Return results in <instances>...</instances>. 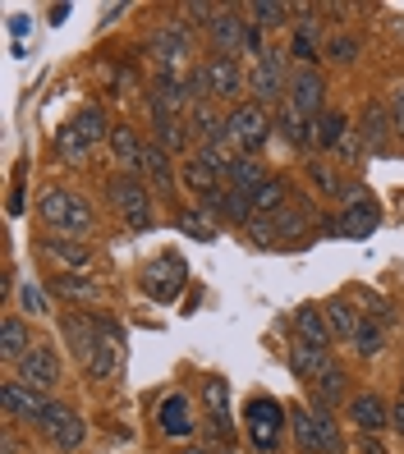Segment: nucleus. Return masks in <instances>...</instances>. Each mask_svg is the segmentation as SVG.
Returning <instances> with one entry per match:
<instances>
[{
  "label": "nucleus",
  "mask_w": 404,
  "mask_h": 454,
  "mask_svg": "<svg viewBox=\"0 0 404 454\" xmlns=\"http://www.w3.org/2000/svg\"><path fill=\"white\" fill-rule=\"evenodd\" d=\"M285 358H289V372H294V377H304L308 386H317V381L336 367L331 349H321V344H308V340H294L289 349H285Z\"/></svg>",
  "instance_id": "19"
},
{
  "label": "nucleus",
  "mask_w": 404,
  "mask_h": 454,
  "mask_svg": "<svg viewBox=\"0 0 404 454\" xmlns=\"http://www.w3.org/2000/svg\"><path fill=\"white\" fill-rule=\"evenodd\" d=\"M244 33H249V19H239V10H221L211 19V42H217V56H239L244 51Z\"/></svg>",
  "instance_id": "23"
},
{
  "label": "nucleus",
  "mask_w": 404,
  "mask_h": 454,
  "mask_svg": "<svg viewBox=\"0 0 404 454\" xmlns=\"http://www.w3.org/2000/svg\"><path fill=\"white\" fill-rule=\"evenodd\" d=\"M179 14H184V23H207V28H211V19H217L221 10L217 5H184Z\"/></svg>",
  "instance_id": "52"
},
{
  "label": "nucleus",
  "mask_w": 404,
  "mask_h": 454,
  "mask_svg": "<svg viewBox=\"0 0 404 454\" xmlns=\"http://www.w3.org/2000/svg\"><path fill=\"white\" fill-rule=\"evenodd\" d=\"M184 280H188V266L179 253H161L143 266V294L152 303H175L184 294Z\"/></svg>",
  "instance_id": "3"
},
{
  "label": "nucleus",
  "mask_w": 404,
  "mask_h": 454,
  "mask_svg": "<svg viewBox=\"0 0 404 454\" xmlns=\"http://www.w3.org/2000/svg\"><path fill=\"white\" fill-rule=\"evenodd\" d=\"M359 138H363V152H368V156H382V152H391V138H395L391 106H382V101H368V106H363Z\"/></svg>",
  "instance_id": "18"
},
{
  "label": "nucleus",
  "mask_w": 404,
  "mask_h": 454,
  "mask_svg": "<svg viewBox=\"0 0 404 454\" xmlns=\"http://www.w3.org/2000/svg\"><path fill=\"white\" fill-rule=\"evenodd\" d=\"M327 322H331V335H349V340H354L363 317L354 312V303H349V299H331L327 303Z\"/></svg>",
  "instance_id": "37"
},
{
  "label": "nucleus",
  "mask_w": 404,
  "mask_h": 454,
  "mask_svg": "<svg viewBox=\"0 0 404 454\" xmlns=\"http://www.w3.org/2000/svg\"><path fill=\"white\" fill-rule=\"evenodd\" d=\"M226 179H230V189H239V193H257L262 189V184L266 179H272V175H266V166L257 161V156H249V152H239V156H230V170H226Z\"/></svg>",
  "instance_id": "27"
},
{
  "label": "nucleus",
  "mask_w": 404,
  "mask_h": 454,
  "mask_svg": "<svg viewBox=\"0 0 404 454\" xmlns=\"http://www.w3.org/2000/svg\"><path fill=\"white\" fill-rule=\"evenodd\" d=\"M19 303H23V312H33V317H46L51 312V303H46V289L42 285H19Z\"/></svg>",
  "instance_id": "47"
},
{
  "label": "nucleus",
  "mask_w": 404,
  "mask_h": 454,
  "mask_svg": "<svg viewBox=\"0 0 404 454\" xmlns=\"http://www.w3.org/2000/svg\"><path fill=\"white\" fill-rule=\"evenodd\" d=\"M285 198H289L285 179H266L262 189L253 193V211H257V216H276V211H285V207H289Z\"/></svg>",
  "instance_id": "34"
},
{
  "label": "nucleus",
  "mask_w": 404,
  "mask_h": 454,
  "mask_svg": "<svg viewBox=\"0 0 404 454\" xmlns=\"http://www.w3.org/2000/svg\"><path fill=\"white\" fill-rule=\"evenodd\" d=\"M230 138L244 147L249 156H257V147L272 138V120H266V106L257 101H239L230 111Z\"/></svg>",
  "instance_id": "8"
},
{
  "label": "nucleus",
  "mask_w": 404,
  "mask_h": 454,
  "mask_svg": "<svg viewBox=\"0 0 404 454\" xmlns=\"http://www.w3.org/2000/svg\"><path fill=\"white\" fill-rule=\"evenodd\" d=\"M60 335H65L69 354H74L78 363H92V349H97V340H101V331H97L92 317H83V312L60 317Z\"/></svg>",
  "instance_id": "22"
},
{
  "label": "nucleus",
  "mask_w": 404,
  "mask_h": 454,
  "mask_svg": "<svg viewBox=\"0 0 404 454\" xmlns=\"http://www.w3.org/2000/svg\"><path fill=\"white\" fill-rule=\"evenodd\" d=\"M88 147H92V143H88L83 133L74 129V120H69V124L56 133V152L65 156V161H83V156H88Z\"/></svg>",
  "instance_id": "43"
},
{
  "label": "nucleus",
  "mask_w": 404,
  "mask_h": 454,
  "mask_svg": "<svg viewBox=\"0 0 404 454\" xmlns=\"http://www.w3.org/2000/svg\"><path fill=\"white\" fill-rule=\"evenodd\" d=\"M289 106L304 120H317L321 111H327V78H321L317 69H294L289 74Z\"/></svg>",
  "instance_id": "15"
},
{
  "label": "nucleus",
  "mask_w": 404,
  "mask_h": 454,
  "mask_svg": "<svg viewBox=\"0 0 404 454\" xmlns=\"http://www.w3.org/2000/svg\"><path fill=\"white\" fill-rule=\"evenodd\" d=\"M111 147H115V156H120V161L133 170V166H139V152H143V143H139V133H133L129 124H115L111 129Z\"/></svg>",
  "instance_id": "39"
},
{
  "label": "nucleus",
  "mask_w": 404,
  "mask_h": 454,
  "mask_svg": "<svg viewBox=\"0 0 404 454\" xmlns=\"http://www.w3.org/2000/svg\"><path fill=\"white\" fill-rule=\"evenodd\" d=\"M327 56H331L336 65H354V60H359V42H354V37H336V42L327 46Z\"/></svg>",
  "instance_id": "50"
},
{
  "label": "nucleus",
  "mask_w": 404,
  "mask_h": 454,
  "mask_svg": "<svg viewBox=\"0 0 404 454\" xmlns=\"http://www.w3.org/2000/svg\"><path fill=\"white\" fill-rule=\"evenodd\" d=\"M133 175H147L156 189H175V175H170V152L166 147H156V143H143L139 152V166H133Z\"/></svg>",
  "instance_id": "28"
},
{
  "label": "nucleus",
  "mask_w": 404,
  "mask_h": 454,
  "mask_svg": "<svg viewBox=\"0 0 404 454\" xmlns=\"http://www.w3.org/2000/svg\"><path fill=\"white\" fill-rule=\"evenodd\" d=\"M42 432L51 436V445L56 450H78L83 445V436H88V427H83V418H78L74 409H65V404H51V413H46V422H42Z\"/></svg>",
  "instance_id": "20"
},
{
  "label": "nucleus",
  "mask_w": 404,
  "mask_h": 454,
  "mask_svg": "<svg viewBox=\"0 0 404 454\" xmlns=\"http://www.w3.org/2000/svg\"><path fill=\"white\" fill-rule=\"evenodd\" d=\"M308 175H313V184H317L321 193H331V198L345 193V184H340V175H336L331 166H308Z\"/></svg>",
  "instance_id": "48"
},
{
  "label": "nucleus",
  "mask_w": 404,
  "mask_h": 454,
  "mask_svg": "<svg viewBox=\"0 0 404 454\" xmlns=\"http://www.w3.org/2000/svg\"><path fill=\"white\" fill-rule=\"evenodd\" d=\"M198 211L202 216H211V221H226V225H253L257 221V211H253V198L249 193H239V189H230V184H221V189H211L202 202H198Z\"/></svg>",
  "instance_id": "7"
},
{
  "label": "nucleus",
  "mask_w": 404,
  "mask_h": 454,
  "mask_svg": "<svg viewBox=\"0 0 404 454\" xmlns=\"http://www.w3.org/2000/svg\"><path fill=\"white\" fill-rule=\"evenodd\" d=\"M111 202L124 211L129 230H152L156 216H152V198L143 189V179H111Z\"/></svg>",
  "instance_id": "13"
},
{
  "label": "nucleus",
  "mask_w": 404,
  "mask_h": 454,
  "mask_svg": "<svg viewBox=\"0 0 404 454\" xmlns=\"http://www.w3.org/2000/svg\"><path fill=\"white\" fill-rule=\"evenodd\" d=\"M345 133H349V124H345V115L340 111H321L317 120H313V138H308V147H340L345 143Z\"/></svg>",
  "instance_id": "30"
},
{
  "label": "nucleus",
  "mask_w": 404,
  "mask_h": 454,
  "mask_svg": "<svg viewBox=\"0 0 404 454\" xmlns=\"http://www.w3.org/2000/svg\"><path fill=\"white\" fill-rule=\"evenodd\" d=\"M42 248L56 257V262H65V266H83V262H88V248H83V244H74V239H65V234H51Z\"/></svg>",
  "instance_id": "40"
},
{
  "label": "nucleus",
  "mask_w": 404,
  "mask_h": 454,
  "mask_svg": "<svg viewBox=\"0 0 404 454\" xmlns=\"http://www.w3.org/2000/svg\"><path fill=\"white\" fill-rule=\"evenodd\" d=\"M74 129L83 133L88 143H97V138H106V111L101 106H83V111L74 115Z\"/></svg>",
  "instance_id": "45"
},
{
  "label": "nucleus",
  "mask_w": 404,
  "mask_h": 454,
  "mask_svg": "<svg viewBox=\"0 0 404 454\" xmlns=\"http://www.w3.org/2000/svg\"><path fill=\"white\" fill-rule=\"evenodd\" d=\"M276 133L289 143V147H308V138H313V120H304L294 106H285L281 111V120H276Z\"/></svg>",
  "instance_id": "33"
},
{
  "label": "nucleus",
  "mask_w": 404,
  "mask_h": 454,
  "mask_svg": "<svg viewBox=\"0 0 404 454\" xmlns=\"http://www.w3.org/2000/svg\"><path fill=\"white\" fill-rule=\"evenodd\" d=\"M249 88H253L257 106L281 101L289 92V83H285V51H266V56L253 65V74H249Z\"/></svg>",
  "instance_id": "14"
},
{
  "label": "nucleus",
  "mask_w": 404,
  "mask_h": 454,
  "mask_svg": "<svg viewBox=\"0 0 404 454\" xmlns=\"http://www.w3.org/2000/svg\"><path fill=\"white\" fill-rule=\"evenodd\" d=\"M345 386H349V377H345L340 367H331L327 377H321V381L313 386V390H317V404H327V409H331L336 399H345Z\"/></svg>",
  "instance_id": "46"
},
{
  "label": "nucleus",
  "mask_w": 404,
  "mask_h": 454,
  "mask_svg": "<svg viewBox=\"0 0 404 454\" xmlns=\"http://www.w3.org/2000/svg\"><path fill=\"white\" fill-rule=\"evenodd\" d=\"M56 289L65 294V299H83V303H97L101 299V285L97 280H83V276H56Z\"/></svg>",
  "instance_id": "42"
},
{
  "label": "nucleus",
  "mask_w": 404,
  "mask_h": 454,
  "mask_svg": "<svg viewBox=\"0 0 404 454\" xmlns=\"http://www.w3.org/2000/svg\"><path fill=\"white\" fill-rule=\"evenodd\" d=\"M147 51H152V60L166 69V74H175V65L194 51V37H188V23H166V28H156L152 37H147Z\"/></svg>",
  "instance_id": "16"
},
{
  "label": "nucleus",
  "mask_w": 404,
  "mask_h": 454,
  "mask_svg": "<svg viewBox=\"0 0 404 454\" xmlns=\"http://www.w3.org/2000/svg\"><path fill=\"white\" fill-rule=\"evenodd\" d=\"M391 124H395V138L404 143V83L391 92Z\"/></svg>",
  "instance_id": "51"
},
{
  "label": "nucleus",
  "mask_w": 404,
  "mask_h": 454,
  "mask_svg": "<svg viewBox=\"0 0 404 454\" xmlns=\"http://www.w3.org/2000/svg\"><path fill=\"white\" fill-rule=\"evenodd\" d=\"M226 170H230L226 156H221V152H211V147H202L198 156H188V166H184V184H188V189H194L198 198H207L211 189H221Z\"/></svg>",
  "instance_id": "17"
},
{
  "label": "nucleus",
  "mask_w": 404,
  "mask_h": 454,
  "mask_svg": "<svg viewBox=\"0 0 404 454\" xmlns=\"http://www.w3.org/2000/svg\"><path fill=\"white\" fill-rule=\"evenodd\" d=\"M272 239H281L272 216H257V221L249 225V244H257V248H272Z\"/></svg>",
  "instance_id": "49"
},
{
  "label": "nucleus",
  "mask_w": 404,
  "mask_h": 454,
  "mask_svg": "<svg viewBox=\"0 0 404 454\" xmlns=\"http://www.w3.org/2000/svg\"><path fill=\"white\" fill-rule=\"evenodd\" d=\"M376 225H382V207L372 202V193H349V207L321 230H327L331 239H368Z\"/></svg>",
  "instance_id": "5"
},
{
  "label": "nucleus",
  "mask_w": 404,
  "mask_h": 454,
  "mask_svg": "<svg viewBox=\"0 0 404 454\" xmlns=\"http://www.w3.org/2000/svg\"><path fill=\"white\" fill-rule=\"evenodd\" d=\"M276 234L281 239H304L308 234V211L304 207H285V211H276Z\"/></svg>",
  "instance_id": "44"
},
{
  "label": "nucleus",
  "mask_w": 404,
  "mask_h": 454,
  "mask_svg": "<svg viewBox=\"0 0 404 454\" xmlns=\"http://www.w3.org/2000/svg\"><path fill=\"white\" fill-rule=\"evenodd\" d=\"M391 427H395V432H400V436H404V399H400V404H395V409H391Z\"/></svg>",
  "instance_id": "54"
},
{
  "label": "nucleus",
  "mask_w": 404,
  "mask_h": 454,
  "mask_svg": "<svg viewBox=\"0 0 404 454\" xmlns=\"http://www.w3.org/2000/svg\"><path fill=\"white\" fill-rule=\"evenodd\" d=\"M188 92H194V101H217V97L234 101L244 92V74H239V65L230 56H211L207 65L188 74Z\"/></svg>",
  "instance_id": "1"
},
{
  "label": "nucleus",
  "mask_w": 404,
  "mask_h": 454,
  "mask_svg": "<svg viewBox=\"0 0 404 454\" xmlns=\"http://www.w3.org/2000/svg\"><path fill=\"white\" fill-rule=\"evenodd\" d=\"M244 422H249V441H253V450H262V454H272V450L281 445V427H285V409L276 404V399H266V395L249 399V409H244Z\"/></svg>",
  "instance_id": "6"
},
{
  "label": "nucleus",
  "mask_w": 404,
  "mask_h": 454,
  "mask_svg": "<svg viewBox=\"0 0 404 454\" xmlns=\"http://www.w3.org/2000/svg\"><path fill=\"white\" fill-rule=\"evenodd\" d=\"M363 454H386V450H382V445H376L372 436H363Z\"/></svg>",
  "instance_id": "55"
},
{
  "label": "nucleus",
  "mask_w": 404,
  "mask_h": 454,
  "mask_svg": "<svg viewBox=\"0 0 404 454\" xmlns=\"http://www.w3.org/2000/svg\"><path fill=\"white\" fill-rule=\"evenodd\" d=\"M97 349H92V363H88V377L92 381H111L120 372V358H124V335H120V322H111V317H97Z\"/></svg>",
  "instance_id": "10"
},
{
  "label": "nucleus",
  "mask_w": 404,
  "mask_h": 454,
  "mask_svg": "<svg viewBox=\"0 0 404 454\" xmlns=\"http://www.w3.org/2000/svg\"><path fill=\"white\" fill-rule=\"evenodd\" d=\"M249 23H257V28H281V23H289V5H281V0H253Z\"/></svg>",
  "instance_id": "38"
},
{
  "label": "nucleus",
  "mask_w": 404,
  "mask_h": 454,
  "mask_svg": "<svg viewBox=\"0 0 404 454\" xmlns=\"http://www.w3.org/2000/svg\"><path fill=\"white\" fill-rule=\"evenodd\" d=\"M156 422H161V432H166L170 441H188V436H194V409H188L184 395H166V399H161Z\"/></svg>",
  "instance_id": "24"
},
{
  "label": "nucleus",
  "mask_w": 404,
  "mask_h": 454,
  "mask_svg": "<svg viewBox=\"0 0 404 454\" xmlns=\"http://www.w3.org/2000/svg\"><path fill=\"white\" fill-rule=\"evenodd\" d=\"M0 404H5V418L10 422H46V413H51V399L42 395V390H33V386H23V381H5L0 386Z\"/></svg>",
  "instance_id": "12"
},
{
  "label": "nucleus",
  "mask_w": 404,
  "mask_h": 454,
  "mask_svg": "<svg viewBox=\"0 0 404 454\" xmlns=\"http://www.w3.org/2000/svg\"><path fill=\"white\" fill-rule=\"evenodd\" d=\"M202 399H207V432H211V445H230L234 441V427H230V413H226V404H230V386L221 381V377H211L207 386H202Z\"/></svg>",
  "instance_id": "21"
},
{
  "label": "nucleus",
  "mask_w": 404,
  "mask_h": 454,
  "mask_svg": "<svg viewBox=\"0 0 404 454\" xmlns=\"http://www.w3.org/2000/svg\"><path fill=\"white\" fill-rule=\"evenodd\" d=\"M349 422H354L363 436H372V432H382V427H391V409L376 395H354L349 399Z\"/></svg>",
  "instance_id": "26"
},
{
  "label": "nucleus",
  "mask_w": 404,
  "mask_h": 454,
  "mask_svg": "<svg viewBox=\"0 0 404 454\" xmlns=\"http://www.w3.org/2000/svg\"><path fill=\"white\" fill-rule=\"evenodd\" d=\"M28 349H33V344H28V326H23L19 317H5V326H0V358L19 363Z\"/></svg>",
  "instance_id": "31"
},
{
  "label": "nucleus",
  "mask_w": 404,
  "mask_h": 454,
  "mask_svg": "<svg viewBox=\"0 0 404 454\" xmlns=\"http://www.w3.org/2000/svg\"><path fill=\"white\" fill-rule=\"evenodd\" d=\"M152 106V120H188L194 111V92H188V78H175V74H161L156 88L147 97Z\"/></svg>",
  "instance_id": "9"
},
{
  "label": "nucleus",
  "mask_w": 404,
  "mask_h": 454,
  "mask_svg": "<svg viewBox=\"0 0 404 454\" xmlns=\"http://www.w3.org/2000/svg\"><path fill=\"white\" fill-rule=\"evenodd\" d=\"M5 454H19V441H14V432H5Z\"/></svg>",
  "instance_id": "56"
},
{
  "label": "nucleus",
  "mask_w": 404,
  "mask_h": 454,
  "mask_svg": "<svg viewBox=\"0 0 404 454\" xmlns=\"http://www.w3.org/2000/svg\"><path fill=\"white\" fill-rule=\"evenodd\" d=\"M188 143H194V129H188V120H156V147L184 152Z\"/></svg>",
  "instance_id": "36"
},
{
  "label": "nucleus",
  "mask_w": 404,
  "mask_h": 454,
  "mask_svg": "<svg viewBox=\"0 0 404 454\" xmlns=\"http://www.w3.org/2000/svg\"><path fill=\"white\" fill-rule=\"evenodd\" d=\"M289 422H294V436H299V445H304L308 454H340V432H336L327 404L289 409Z\"/></svg>",
  "instance_id": "2"
},
{
  "label": "nucleus",
  "mask_w": 404,
  "mask_h": 454,
  "mask_svg": "<svg viewBox=\"0 0 404 454\" xmlns=\"http://www.w3.org/2000/svg\"><path fill=\"white\" fill-rule=\"evenodd\" d=\"M354 354H359V358H376V354H382V322L363 317L359 331H354Z\"/></svg>",
  "instance_id": "41"
},
{
  "label": "nucleus",
  "mask_w": 404,
  "mask_h": 454,
  "mask_svg": "<svg viewBox=\"0 0 404 454\" xmlns=\"http://www.w3.org/2000/svg\"><path fill=\"white\" fill-rule=\"evenodd\" d=\"M184 454H217V450H202V445H188Z\"/></svg>",
  "instance_id": "57"
},
{
  "label": "nucleus",
  "mask_w": 404,
  "mask_h": 454,
  "mask_svg": "<svg viewBox=\"0 0 404 454\" xmlns=\"http://www.w3.org/2000/svg\"><path fill=\"white\" fill-rule=\"evenodd\" d=\"M340 156H349V161H359V156H368V152H363V138H359V129H349V133H345Z\"/></svg>",
  "instance_id": "53"
},
{
  "label": "nucleus",
  "mask_w": 404,
  "mask_h": 454,
  "mask_svg": "<svg viewBox=\"0 0 404 454\" xmlns=\"http://www.w3.org/2000/svg\"><path fill=\"white\" fill-rule=\"evenodd\" d=\"M42 221L46 225H56V230H69V234H88L92 230V207L78 198V193H65V189H46L42 202Z\"/></svg>",
  "instance_id": "4"
},
{
  "label": "nucleus",
  "mask_w": 404,
  "mask_h": 454,
  "mask_svg": "<svg viewBox=\"0 0 404 454\" xmlns=\"http://www.w3.org/2000/svg\"><path fill=\"white\" fill-rule=\"evenodd\" d=\"M14 367H19V381L33 386V390H42V395H51V390L60 386V358H56V349H51V344H33V349L23 354Z\"/></svg>",
  "instance_id": "11"
},
{
  "label": "nucleus",
  "mask_w": 404,
  "mask_h": 454,
  "mask_svg": "<svg viewBox=\"0 0 404 454\" xmlns=\"http://www.w3.org/2000/svg\"><path fill=\"white\" fill-rule=\"evenodd\" d=\"M294 56L304 60V69H313L321 56H327V51L317 46V19H304L299 23V33H294Z\"/></svg>",
  "instance_id": "35"
},
{
  "label": "nucleus",
  "mask_w": 404,
  "mask_h": 454,
  "mask_svg": "<svg viewBox=\"0 0 404 454\" xmlns=\"http://www.w3.org/2000/svg\"><path fill=\"white\" fill-rule=\"evenodd\" d=\"M175 230H179V234H188V239H198V244H211V239H217V221L202 216L198 207L175 211Z\"/></svg>",
  "instance_id": "32"
},
{
  "label": "nucleus",
  "mask_w": 404,
  "mask_h": 454,
  "mask_svg": "<svg viewBox=\"0 0 404 454\" xmlns=\"http://www.w3.org/2000/svg\"><path fill=\"white\" fill-rule=\"evenodd\" d=\"M188 129H194V138H202L211 152L230 138V120H221L217 111H211V101H194V111H188Z\"/></svg>",
  "instance_id": "25"
},
{
  "label": "nucleus",
  "mask_w": 404,
  "mask_h": 454,
  "mask_svg": "<svg viewBox=\"0 0 404 454\" xmlns=\"http://www.w3.org/2000/svg\"><path fill=\"white\" fill-rule=\"evenodd\" d=\"M294 331H299V340H308V344H321V349H331V340H336L321 308H299L294 312Z\"/></svg>",
  "instance_id": "29"
}]
</instances>
